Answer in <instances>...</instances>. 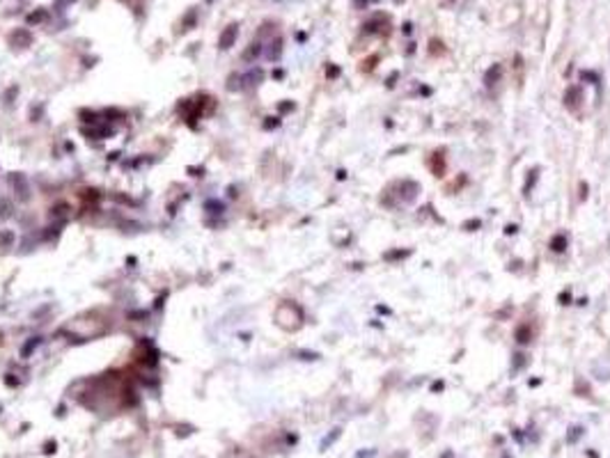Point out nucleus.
I'll list each match as a JSON object with an SVG mask.
<instances>
[{
  "instance_id": "1",
  "label": "nucleus",
  "mask_w": 610,
  "mask_h": 458,
  "mask_svg": "<svg viewBox=\"0 0 610 458\" xmlns=\"http://www.w3.org/2000/svg\"><path fill=\"white\" fill-rule=\"evenodd\" d=\"M301 319H303V312L296 307L294 303H285L278 310V323H280L282 327H296V326H301Z\"/></svg>"
},
{
  "instance_id": "2",
  "label": "nucleus",
  "mask_w": 610,
  "mask_h": 458,
  "mask_svg": "<svg viewBox=\"0 0 610 458\" xmlns=\"http://www.w3.org/2000/svg\"><path fill=\"white\" fill-rule=\"evenodd\" d=\"M392 193L399 197L401 202H413V199L420 195V184L418 181H413V179L411 181L406 179V181H399V184L392 186Z\"/></svg>"
},
{
  "instance_id": "3",
  "label": "nucleus",
  "mask_w": 610,
  "mask_h": 458,
  "mask_svg": "<svg viewBox=\"0 0 610 458\" xmlns=\"http://www.w3.org/2000/svg\"><path fill=\"white\" fill-rule=\"evenodd\" d=\"M580 103H583V89L578 87V85H571V87L567 89V94H564V106L569 108V110H578Z\"/></svg>"
},
{
  "instance_id": "4",
  "label": "nucleus",
  "mask_w": 610,
  "mask_h": 458,
  "mask_svg": "<svg viewBox=\"0 0 610 458\" xmlns=\"http://www.w3.org/2000/svg\"><path fill=\"white\" fill-rule=\"evenodd\" d=\"M500 78H503V66H500V65H491L489 69H486V73H484V87L486 89H493L498 83H500Z\"/></svg>"
},
{
  "instance_id": "5",
  "label": "nucleus",
  "mask_w": 610,
  "mask_h": 458,
  "mask_svg": "<svg viewBox=\"0 0 610 458\" xmlns=\"http://www.w3.org/2000/svg\"><path fill=\"white\" fill-rule=\"evenodd\" d=\"M363 28H365V32H379L381 28H390V18L385 14H374V18L367 21Z\"/></svg>"
},
{
  "instance_id": "6",
  "label": "nucleus",
  "mask_w": 610,
  "mask_h": 458,
  "mask_svg": "<svg viewBox=\"0 0 610 458\" xmlns=\"http://www.w3.org/2000/svg\"><path fill=\"white\" fill-rule=\"evenodd\" d=\"M429 167L431 172L436 174V177H443L445 174V156H443V151H436V154L429 158Z\"/></svg>"
},
{
  "instance_id": "7",
  "label": "nucleus",
  "mask_w": 610,
  "mask_h": 458,
  "mask_svg": "<svg viewBox=\"0 0 610 458\" xmlns=\"http://www.w3.org/2000/svg\"><path fill=\"white\" fill-rule=\"evenodd\" d=\"M514 337H516L519 344H530V341H533V326H530V323H521V326L516 327Z\"/></svg>"
},
{
  "instance_id": "8",
  "label": "nucleus",
  "mask_w": 610,
  "mask_h": 458,
  "mask_svg": "<svg viewBox=\"0 0 610 458\" xmlns=\"http://www.w3.org/2000/svg\"><path fill=\"white\" fill-rule=\"evenodd\" d=\"M236 32H239V30H236V25H229V28L223 32V37H221V48H229V46H232V42L236 39Z\"/></svg>"
},
{
  "instance_id": "9",
  "label": "nucleus",
  "mask_w": 610,
  "mask_h": 458,
  "mask_svg": "<svg viewBox=\"0 0 610 458\" xmlns=\"http://www.w3.org/2000/svg\"><path fill=\"white\" fill-rule=\"evenodd\" d=\"M567 243H569V241H567V236H564V234H555V236H553V241H550V250H553V252H564V250H567Z\"/></svg>"
},
{
  "instance_id": "10",
  "label": "nucleus",
  "mask_w": 610,
  "mask_h": 458,
  "mask_svg": "<svg viewBox=\"0 0 610 458\" xmlns=\"http://www.w3.org/2000/svg\"><path fill=\"white\" fill-rule=\"evenodd\" d=\"M530 177H528V181H526V186H523V195H530V191H533V184H534V179H537V170H530Z\"/></svg>"
},
{
  "instance_id": "11",
  "label": "nucleus",
  "mask_w": 610,
  "mask_h": 458,
  "mask_svg": "<svg viewBox=\"0 0 610 458\" xmlns=\"http://www.w3.org/2000/svg\"><path fill=\"white\" fill-rule=\"evenodd\" d=\"M411 255V250H399V252H388L385 255V259H401V257H408Z\"/></svg>"
},
{
  "instance_id": "12",
  "label": "nucleus",
  "mask_w": 610,
  "mask_h": 458,
  "mask_svg": "<svg viewBox=\"0 0 610 458\" xmlns=\"http://www.w3.org/2000/svg\"><path fill=\"white\" fill-rule=\"evenodd\" d=\"M477 227H482V222H479V220H470V222H466V225H463V229H468V232H475Z\"/></svg>"
},
{
  "instance_id": "13",
  "label": "nucleus",
  "mask_w": 610,
  "mask_h": 458,
  "mask_svg": "<svg viewBox=\"0 0 610 458\" xmlns=\"http://www.w3.org/2000/svg\"><path fill=\"white\" fill-rule=\"evenodd\" d=\"M571 433H569V442H574V440H578V435H580V429H569Z\"/></svg>"
}]
</instances>
